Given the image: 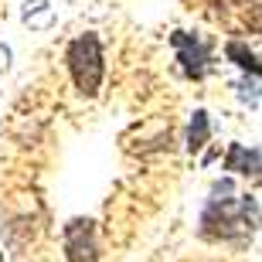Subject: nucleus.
Segmentation results:
<instances>
[{"mask_svg":"<svg viewBox=\"0 0 262 262\" xmlns=\"http://www.w3.org/2000/svg\"><path fill=\"white\" fill-rule=\"evenodd\" d=\"M68 72L75 78V85L82 96H96L99 85H102V75H106V61H102V45H99V34L85 31L78 34L65 51Z\"/></svg>","mask_w":262,"mask_h":262,"instance_id":"2","label":"nucleus"},{"mask_svg":"<svg viewBox=\"0 0 262 262\" xmlns=\"http://www.w3.org/2000/svg\"><path fill=\"white\" fill-rule=\"evenodd\" d=\"M170 45H174L181 72H184L187 78H204L208 75V68H211V41L208 38L191 34V31H174V34H170Z\"/></svg>","mask_w":262,"mask_h":262,"instance_id":"3","label":"nucleus"},{"mask_svg":"<svg viewBox=\"0 0 262 262\" xmlns=\"http://www.w3.org/2000/svg\"><path fill=\"white\" fill-rule=\"evenodd\" d=\"M0 262H4V252H0Z\"/></svg>","mask_w":262,"mask_h":262,"instance_id":"8","label":"nucleus"},{"mask_svg":"<svg viewBox=\"0 0 262 262\" xmlns=\"http://www.w3.org/2000/svg\"><path fill=\"white\" fill-rule=\"evenodd\" d=\"M225 184L211 187V198L204 204L201 211V228L198 235L208 238V242H238V238H249L259 225V201L249 194H238V198H222Z\"/></svg>","mask_w":262,"mask_h":262,"instance_id":"1","label":"nucleus"},{"mask_svg":"<svg viewBox=\"0 0 262 262\" xmlns=\"http://www.w3.org/2000/svg\"><path fill=\"white\" fill-rule=\"evenodd\" d=\"M225 58L235 61L242 72H249V75L259 78V55H255L245 41H228V45H225Z\"/></svg>","mask_w":262,"mask_h":262,"instance_id":"6","label":"nucleus"},{"mask_svg":"<svg viewBox=\"0 0 262 262\" xmlns=\"http://www.w3.org/2000/svg\"><path fill=\"white\" fill-rule=\"evenodd\" d=\"M225 170H232V174H252L259 177V150H249L242 143H232L228 146V157H225Z\"/></svg>","mask_w":262,"mask_h":262,"instance_id":"5","label":"nucleus"},{"mask_svg":"<svg viewBox=\"0 0 262 262\" xmlns=\"http://www.w3.org/2000/svg\"><path fill=\"white\" fill-rule=\"evenodd\" d=\"M211 140V119L204 109H194V116H191V126H187V150L198 154L204 143Z\"/></svg>","mask_w":262,"mask_h":262,"instance_id":"7","label":"nucleus"},{"mask_svg":"<svg viewBox=\"0 0 262 262\" xmlns=\"http://www.w3.org/2000/svg\"><path fill=\"white\" fill-rule=\"evenodd\" d=\"M65 259L68 262H96L99 259V235L96 222L72 218L65 225Z\"/></svg>","mask_w":262,"mask_h":262,"instance_id":"4","label":"nucleus"}]
</instances>
